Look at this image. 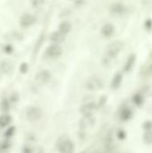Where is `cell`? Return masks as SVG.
Segmentation results:
<instances>
[{"label": "cell", "instance_id": "6da1fadb", "mask_svg": "<svg viewBox=\"0 0 152 153\" xmlns=\"http://www.w3.org/2000/svg\"><path fill=\"white\" fill-rule=\"evenodd\" d=\"M124 48V44L121 41H115L111 43L107 47L106 51V56L104 58V60L107 61H111L115 59L117 55L123 50Z\"/></svg>", "mask_w": 152, "mask_h": 153}, {"label": "cell", "instance_id": "7a4b0ae2", "mask_svg": "<svg viewBox=\"0 0 152 153\" xmlns=\"http://www.w3.org/2000/svg\"><path fill=\"white\" fill-rule=\"evenodd\" d=\"M63 49L59 44H52L46 49V55L50 58H57L61 56Z\"/></svg>", "mask_w": 152, "mask_h": 153}, {"label": "cell", "instance_id": "3957f363", "mask_svg": "<svg viewBox=\"0 0 152 153\" xmlns=\"http://www.w3.org/2000/svg\"><path fill=\"white\" fill-rule=\"evenodd\" d=\"M35 22H36V18L33 14H31L30 13H25L21 16L20 25L22 28H28L30 27L32 24H34Z\"/></svg>", "mask_w": 152, "mask_h": 153}, {"label": "cell", "instance_id": "277c9868", "mask_svg": "<svg viewBox=\"0 0 152 153\" xmlns=\"http://www.w3.org/2000/svg\"><path fill=\"white\" fill-rule=\"evenodd\" d=\"M109 12H110V14L112 15L121 16V15H124L126 13V7L123 4L116 3V4H113V5L110 6Z\"/></svg>", "mask_w": 152, "mask_h": 153}, {"label": "cell", "instance_id": "5b68a950", "mask_svg": "<svg viewBox=\"0 0 152 153\" xmlns=\"http://www.w3.org/2000/svg\"><path fill=\"white\" fill-rule=\"evenodd\" d=\"M65 39H66V35H64L58 30L52 32V33L49 35V40L54 44H60V43L64 42V40Z\"/></svg>", "mask_w": 152, "mask_h": 153}, {"label": "cell", "instance_id": "8992f818", "mask_svg": "<svg viewBox=\"0 0 152 153\" xmlns=\"http://www.w3.org/2000/svg\"><path fill=\"white\" fill-rule=\"evenodd\" d=\"M35 79L39 83H46L50 79V74L47 70H42L36 74Z\"/></svg>", "mask_w": 152, "mask_h": 153}, {"label": "cell", "instance_id": "52a82bcc", "mask_svg": "<svg viewBox=\"0 0 152 153\" xmlns=\"http://www.w3.org/2000/svg\"><path fill=\"white\" fill-rule=\"evenodd\" d=\"M101 35L104 38H110L115 32V27L112 25L111 23H106L105 25H103L101 28Z\"/></svg>", "mask_w": 152, "mask_h": 153}, {"label": "cell", "instance_id": "ba28073f", "mask_svg": "<svg viewBox=\"0 0 152 153\" xmlns=\"http://www.w3.org/2000/svg\"><path fill=\"white\" fill-rule=\"evenodd\" d=\"M71 30H72V24L68 21L62 22L58 26V31H60L61 33H63L66 36L71 31Z\"/></svg>", "mask_w": 152, "mask_h": 153}, {"label": "cell", "instance_id": "9c48e42d", "mask_svg": "<svg viewBox=\"0 0 152 153\" xmlns=\"http://www.w3.org/2000/svg\"><path fill=\"white\" fill-rule=\"evenodd\" d=\"M0 70H1L5 74H8L12 71V64L10 62L4 60L0 63Z\"/></svg>", "mask_w": 152, "mask_h": 153}, {"label": "cell", "instance_id": "30bf717a", "mask_svg": "<svg viewBox=\"0 0 152 153\" xmlns=\"http://www.w3.org/2000/svg\"><path fill=\"white\" fill-rule=\"evenodd\" d=\"M135 62V56H131L129 58L127 59L126 63H125V66H124V70L125 71H130L132 69V67L133 66V64Z\"/></svg>", "mask_w": 152, "mask_h": 153}, {"label": "cell", "instance_id": "8fae6325", "mask_svg": "<svg viewBox=\"0 0 152 153\" xmlns=\"http://www.w3.org/2000/svg\"><path fill=\"white\" fill-rule=\"evenodd\" d=\"M45 2H46V0H32V1H31V5L35 8H39L45 4Z\"/></svg>", "mask_w": 152, "mask_h": 153}, {"label": "cell", "instance_id": "7c38bea8", "mask_svg": "<svg viewBox=\"0 0 152 153\" xmlns=\"http://www.w3.org/2000/svg\"><path fill=\"white\" fill-rule=\"evenodd\" d=\"M88 87L91 88V89H95L99 85V81L97 79H91L90 80L89 82H88Z\"/></svg>", "mask_w": 152, "mask_h": 153}, {"label": "cell", "instance_id": "4fadbf2b", "mask_svg": "<svg viewBox=\"0 0 152 153\" xmlns=\"http://www.w3.org/2000/svg\"><path fill=\"white\" fill-rule=\"evenodd\" d=\"M121 80H122L121 74H117L115 76L114 80H113V85H114V87H117V86L120 84V83H121Z\"/></svg>", "mask_w": 152, "mask_h": 153}, {"label": "cell", "instance_id": "5bb4252c", "mask_svg": "<svg viewBox=\"0 0 152 153\" xmlns=\"http://www.w3.org/2000/svg\"><path fill=\"white\" fill-rule=\"evenodd\" d=\"M5 53L6 54H11L14 51V47L10 45V44H6L3 47V49H2Z\"/></svg>", "mask_w": 152, "mask_h": 153}, {"label": "cell", "instance_id": "9a60e30c", "mask_svg": "<svg viewBox=\"0 0 152 153\" xmlns=\"http://www.w3.org/2000/svg\"><path fill=\"white\" fill-rule=\"evenodd\" d=\"M27 69H28V64L26 63H22L21 64V72H26Z\"/></svg>", "mask_w": 152, "mask_h": 153}, {"label": "cell", "instance_id": "2e32d148", "mask_svg": "<svg viewBox=\"0 0 152 153\" xmlns=\"http://www.w3.org/2000/svg\"><path fill=\"white\" fill-rule=\"evenodd\" d=\"M147 72V74H149H149H152V64L149 66V68L147 69V72Z\"/></svg>", "mask_w": 152, "mask_h": 153}]
</instances>
